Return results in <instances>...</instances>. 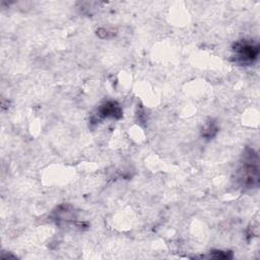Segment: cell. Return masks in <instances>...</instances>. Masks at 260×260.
I'll list each match as a JSON object with an SVG mask.
<instances>
[{
    "label": "cell",
    "mask_w": 260,
    "mask_h": 260,
    "mask_svg": "<svg viewBox=\"0 0 260 260\" xmlns=\"http://www.w3.org/2000/svg\"><path fill=\"white\" fill-rule=\"evenodd\" d=\"M217 132H218V127L216 122H214L213 120H209L203 126L201 130V135L206 139H211L216 135Z\"/></svg>",
    "instance_id": "4"
},
{
    "label": "cell",
    "mask_w": 260,
    "mask_h": 260,
    "mask_svg": "<svg viewBox=\"0 0 260 260\" xmlns=\"http://www.w3.org/2000/svg\"><path fill=\"white\" fill-rule=\"evenodd\" d=\"M210 258L214 259H231L233 258V253L231 251H221V250H212L210 252Z\"/></svg>",
    "instance_id": "5"
},
{
    "label": "cell",
    "mask_w": 260,
    "mask_h": 260,
    "mask_svg": "<svg viewBox=\"0 0 260 260\" xmlns=\"http://www.w3.org/2000/svg\"><path fill=\"white\" fill-rule=\"evenodd\" d=\"M236 182L244 189H253L259 186V156L251 147H246L236 171Z\"/></svg>",
    "instance_id": "1"
},
{
    "label": "cell",
    "mask_w": 260,
    "mask_h": 260,
    "mask_svg": "<svg viewBox=\"0 0 260 260\" xmlns=\"http://www.w3.org/2000/svg\"><path fill=\"white\" fill-rule=\"evenodd\" d=\"M234 61L240 65H251L259 55V45L251 40H240L233 45Z\"/></svg>",
    "instance_id": "2"
},
{
    "label": "cell",
    "mask_w": 260,
    "mask_h": 260,
    "mask_svg": "<svg viewBox=\"0 0 260 260\" xmlns=\"http://www.w3.org/2000/svg\"><path fill=\"white\" fill-rule=\"evenodd\" d=\"M123 116V111L120 107V105L115 101H109L105 104H103L99 109L96 113L95 119H92V121L98 122L101 119L106 118H113V119H120Z\"/></svg>",
    "instance_id": "3"
}]
</instances>
